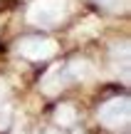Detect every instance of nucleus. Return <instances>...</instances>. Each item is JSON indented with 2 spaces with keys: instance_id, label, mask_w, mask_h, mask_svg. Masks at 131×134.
<instances>
[{
  "instance_id": "8",
  "label": "nucleus",
  "mask_w": 131,
  "mask_h": 134,
  "mask_svg": "<svg viewBox=\"0 0 131 134\" xmlns=\"http://www.w3.org/2000/svg\"><path fill=\"white\" fill-rule=\"evenodd\" d=\"M102 5H107V8H111V10H119V0H99Z\"/></svg>"
},
{
  "instance_id": "10",
  "label": "nucleus",
  "mask_w": 131,
  "mask_h": 134,
  "mask_svg": "<svg viewBox=\"0 0 131 134\" xmlns=\"http://www.w3.org/2000/svg\"><path fill=\"white\" fill-rule=\"evenodd\" d=\"M45 134H59L57 129H47V132H45Z\"/></svg>"
},
{
  "instance_id": "4",
  "label": "nucleus",
  "mask_w": 131,
  "mask_h": 134,
  "mask_svg": "<svg viewBox=\"0 0 131 134\" xmlns=\"http://www.w3.org/2000/svg\"><path fill=\"white\" fill-rule=\"evenodd\" d=\"M64 82H67V70L52 67V70L45 75V80H42V92L45 94H57V92L64 87Z\"/></svg>"
},
{
  "instance_id": "7",
  "label": "nucleus",
  "mask_w": 131,
  "mask_h": 134,
  "mask_svg": "<svg viewBox=\"0 0 131 134\" xmlns=\"http://www.w3.org/2000/svg\"><path fill=\"white\" fill-rule=\"evenodd\" d=\"M10 117H13V109L8 104H0V132L10 127Z\"/></svg>"
},
{
  "instance_id": "6",
  "label": "nucleus",
  "mask_w": 131,
  "mask_h": 134,
  "mask_svg": "<svg viewBox=\"0 0 131 134\" xmlns=\"http://www.w3.org/2000/svg\"><path fill=\"white\" fill-rule=\"evenodd\" d=\"M54 119H57L59 127H69V124H74V119H77V112H74L72 104H59L57 112H54Z\"/></svg>"
},
{
  "instance_id": "1",
  "label": "nucleus",
  "mask_w": 131,
  "mask_h": 134,
  "mask_svg": "<svg viewBox=\"0 0 131 134\" xmlns=\"http://www.w3.org/2000/svg\"><path fill=\"white\" fill-rule=\"evenodd\" d=\"M64 13H67V0H32L27 10V20L40 27H49L59 23Z\"/></svg>"
},
{
  "instance_id": "9",
  "label": "nucleus",
  "mask_w": 131,
  "mask_h": 134,
  "mask_svg": "<svg viewBox=\"0 0 131 134\" xmlns=\"http://www.w3.org/2000/svg\"><path fill=\"white\" fill-rule=\"evenodd\" d=\"M5 97H8V82L0 80V99H5Z\"/></svg>"
},
{
  "instance_id": "3",
  "label": "nucleus",
  "mask_w": 131,
  "mask_h": 134,
  "mask_svg": "<svg viewBox=\"0 0 131 134\" xmlns=\"http://www.w3.org/2000/svg\"><path fill=\"white\" fill-rule=\"evenodd\" d=\"M129 119V97H114L99 107V122L104 127H119Z\"/></svg>"
},
{
  "instance_id": "2",
  "label": "nucleus",
  "mask_w": 131,
  "mask_h": 134,
  "mask_svg": "<svg viewBox=\"0 0 131 134\" xmlns=\"http://www.w3.org/2000/svg\"><path fill=\"white\" fill-rule=\"evenodd\" d=\"M17 52L27 60H47L57 52V42L49 37H25L17 42Z\"/></svg>"
},
{
  "instance_id": "5",
  "label": "nucleus",
  "mask_w": 131,
  "mask_h": 134,
  "mask_svg": "<svg viewBox=\"0 0 131 134\" xmlns=\"http://www.w3.org/2000/svg\"><path fill=\"white\" fill-rule=\"evenodd\" d=\"M64 70H67V77L72 80H92L94 77V67L89 60H72Z\"/></svg>"
},
{
  "instance_id": "11",
  "label": "nucleus",
  "mask_w": 131,
  "mask_h": 134,
  "mask_svg": "<svg viewBox=\"0 0 131 134\" xmlns=\"http://www.w3.org/2000/svg\"><path fill=\"white\" fill-rule=\"evenodd\" d=\"M77 134H82V132H77Z\"/></svg>"
}]
</instances>
